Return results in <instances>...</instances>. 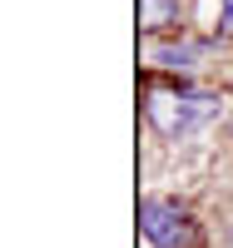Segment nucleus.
<instances>
[{"label": "nucleus", "instance_id": "1", "mask_svg": "<svg viewBox=\"0 0 233 248\" xmlns=\"http://www.w3.org/2000/svg\"><path fill=\"white\" fill-rule=\"evenodd\" d=\"M214 109H218V99H208V94H169V90H149V99H144V114H149V124H154L164 139L188 134L194 124H203Z\"/></svg>", "mask_w": 233, "mask_h": 248}, {"label": "nucleus", "instance_id": "2", "mask_svg": "<svg viewBox=\"0 0 233 248\" xmlns=\"http://www.w3.org/2000/svg\"><path fill=\"white\" fill-rule=\"evenodd\" d=\"M139 229H144V238L154 248H199L194 214L179 209V203H169V199H154V194L139 203Z\"/></svg>", "mask_w": 233, "mask_h": 248}, {"label": "nucleus", "instance_id": "3", "mask_svg": "<svg viewBox=\"0 0 233 248\" xmlns=\"http://www.w3.org/2000/svg\"><path fill=\"white\" fill-rule=\"evenodd\" d=\"M169 25H179V0H139V30L159 35Z\"/></svg>", "mask_w": 233, "mask_h": 248}, {"label": "nucleus", "instance_id": "4", "mask_svg": "<svg viewBox=\"0 0 233 248\" xmlns=\"http://www.w3.org/2000/svg\"><path fill=\"white\" fill-rule=\"evenodd\" d=\"M194 55H203V45H149V60L154 65H164V70H179V65H188Z\"/></svg>", "mask_w": 233, "mask_h": 248}, {"label": "nucleus", "instance_id": "5", "mask_svg": "<svg viewBox=\"0 0 233 248\" xmlns=\"http://www.w3.org/2000/svg\"><path fill=\"white\" fill-rule=\"evenodd\" d=\"M218 30L233 35V0H223V15H218Z\"/></svg>", "mask_w": 233, "mask_h": 248}]
</instances>
